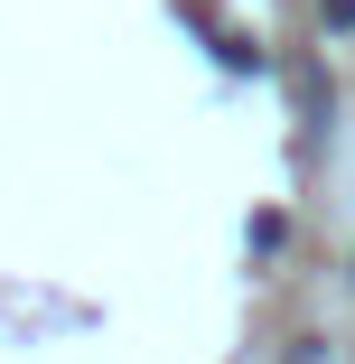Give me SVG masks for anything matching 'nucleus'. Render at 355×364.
I'll return each instance as SVG.
<instances>
[]
</instances>
